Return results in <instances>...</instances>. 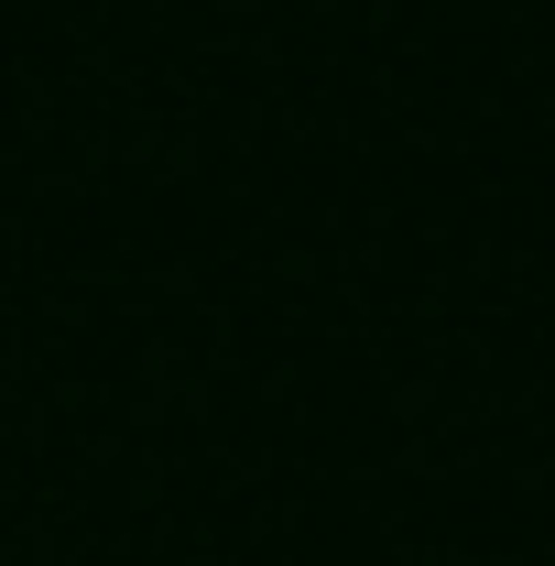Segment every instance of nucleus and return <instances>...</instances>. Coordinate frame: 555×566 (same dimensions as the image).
Listing matches in <instances>:
<instances>
[]
</instances>
